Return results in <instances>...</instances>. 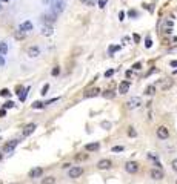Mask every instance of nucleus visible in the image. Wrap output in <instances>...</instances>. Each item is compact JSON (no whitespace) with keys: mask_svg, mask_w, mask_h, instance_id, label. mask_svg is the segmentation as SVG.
<instances>
[{"mask_svg":"<svg viewBox=\"0 0 177 184\" xmlns=\"http://www.w3.org/2000/svg\"><path fill=\"white\" fill-rule=\"evenodd\" d=\"M51 5H52L51 6V12H52L54 16H59V14H62V12L65 11L66 2H65V0H54Z\"/></svg>","mask_w":177,"mask_h":184,"instance_id":"f257e3e1","label":"nucleus"},{"mask_svg":"<svg viewBox=\"0 0 177 184\" xmlns=\"http://www.w3.org/2000/svg\"><path fill=\"white\" fill-rule=\"evenodd\" d=\"M82 175H83V167H80V166H73L68 170V178H71V180H76Z\"/></svg>","mask_w":177,"mask_h":184,"instance_id":"f03ea898","label":"nucleus"},{"mask_svg":"<svg viewBox=\"0 0 177 184\" xmlns=\"http://www.w3.org/2000/svg\"><path fill=\"white\" fill-rule=\"evenodd\" d=\"M139 163L137 161H126L125 163V170L128 174H131V175H134V174H137L139 172Z\"/></svg>","mask_w":177,"mask_h":184,"instance_id":"7ed1b4c3","label":"nucleus"},{"mask_svg":"<svg viewBox=\"0 0 177 184\" xmlns=\"http://www.w3.org/2000/svg\"><path fill=\"white\" fill-rule=\"evenodd\" d=\"M40 20H42V23H43V25L52 26V23L57 20V16H54L52 12H48V14H42V17H40Z\"/></svg>","mask_w":177,"mask_h":184,"instance_id":"20e7f679","label":"nucleus"},{"mask_svg":"<svg viewBox=\"0 0 177 184\" xmlns=\"http://www.w3.org/2000/svg\"><path fill=\"white\" fill-rule=\"evenodd\" d=\"M140 104H142V98H140V97H131V98L126 101L128 109H137Z\"/></svg>","mask_w":177,"mask_h":184,"instance_id":"39448f33","label":"nucleus"},{"mask_svg":"<svg viewBox=\"0 0 177 184\" xmlns=\"http://www.w3.org/2000/svg\"><path fill=\"white\" fill-rule=\"evenodd\" d=\"M19 143H20V140H11V141H8L6 144H5V146H3V152H12V150H14L17 146H19Z\"/></svg>","mask_w":177,"mask_h":184,"instance_id":"423d86ee","label":"nucleus"},{"mask_svg":"<svg viewBox=\"0 0 177 184\" xmlns=\"http://www.w3.org/2000/svg\"><path fill=\"white\" fill-rule=\"evenodd\" d=\"M149 177H151L153 180H156V181H159V180L163 178V170L159 169V167H153L151 170H149Z\"/></svg>","mask_w":177,"mask_h":184,"instance_id":"0eeeda50","label":"nucleus"},{"mask_svg":"<svg viewBox=\"0 0 177 184\" xmlns=\"http://www.w3.org/2000/svg\"><path fill=\"white\" fill-rule=\"evenodd\" d=\"M42 175H43V169H42V167H34V169L30 170V174H28V177H30L31 180L42 178Z\"/></svg>","mask_w":177,"mask_h":184,"instance_id":"6e6552de","label":"nucleus"},{"mask_svg":"<svg viewBox=\"0 0 177 184\" xmlns=\"http://www.w3.org/2000/svg\"><path fill=\"white\" fill-rule=\"evenodd\" d=\"M33 28H34V25L30 20H25L19 25V31H23V32H30V31H33Z\"/></svg>","mask_w":177,"mask_h":184,"instance_id":"1a4fd4ad","label":"nucleus"},{"mask_svg":"<svg viewBox=\"0 0 177 184\" xmlns=\"http://www.w3.org/2000/svg\"><path fill=\"white\" fill-rule=\"evenodd\" d=\"M157 137H159L160 140H168V138H169V130H168V127L160 126V127L157 129Z\"/></svg>","mask_w":177,"mask_h":184,"instance_id":"9d476101","label":"nucleus"},{"mask_svg":"<svg viewBox=\"0 0 177 184\" xmlns=\"http://www.w3.org/2000/svg\"><path fill=\"white\" fill-rule=\"evenodd\" d=\"M129 88H131V82H129V80H123V82L119 85V94L125 95L126 92L129 91Z\"/></svg>","mask_w":177,"mask_h":184,"instance_id":"9b49d317","label":"nucleus"},{"mask_svg":"<svg viewBox=\"0 0 177 184\" xmlns=\"http://www.w3.org/2000/svg\"><path fill=\"white\" fill-rule=\"evenodd\" d=\"M36 129H37V124H36V123H30V124H26V126H25V129H23V132H22V135H23V137H30Z\"/></svg>","mask_w":177,"mask_h":184,"instance_id":"f8f14e48","label":"nucleus"},{"mask_svg":"<svg viewBox=\"0 0 177 184\" xmlns=\"http://www.w3.org/2000/svg\"><path fill=\"white\" fill-rule=\"evenodd\" d=\"M111 166H113V163H111V160H108V158H103V160H100L97 163V169H100V170L111 169Z\"/></svg>","mask_w":177,"mask_h":184,"instance_id":"ddd939ff","label":"nucleus"},{"mask_svg":"<svg viewBox=\"0 0 177 184\" xmlns=\"http://www.w3.org/2000/svg\"><path fill=\"white\" fill-rule=\"evenodd\" d=\"M26 54H28V57H31V58H36V57L40 55V48L39 46H30L28 51H26Z\"/></svg>","mask_w":177,"mask_h":184,"instance_id":"4468645a","label":"nucleus"},{"mask_svg":"<svg viewBox=\"0 0 177 184\" xmlns=\"http://www.w3.org/2000/svg\"><path fill=\"white\" fill-rule=\"evenodd\" d=\"M171 86H172V80H171V78H163V80L159 82V88H160L162 91H166V89H169Z\"/></svg>","mask_w":177,"mask_h":184,"instance_id":"2eb2a0df","label":"nucleus"},{"mask_svg":"<svg viewBox=\"0 0 177 184\" xmlns=\"http://www.w3.org/2000/svg\"><path fill=\"white\" fill-rule=\"evenodd\" d=\"M100 94V89L99 88H94V89H88L85 94H83V98H91V97H97Z\"/></svg>","mask_w":177,"mask_h":184,"instance_id":"dca6fc26","label":"nucleus"},{"mask_svg":"<svg viewBox=\"0 0 177 184\" xmlns=\"http://www.w3.org/2000/svg\"><path fill=\"white\" fill-rule=\"evenodd\" d=\"M54 34V29H52V26H48V25H43V28H42V35L45 37H49Z\"/></svg>","mask_w":177,"mask_h":184,"instance_id":"f3484780","label":"nucleus"},{"mask_svg":"<svg viewBox=\"0 0 177 184\" xmlns=\"http://www.w3.org/2000/svg\"><path fill=\"white\" fill-rule=\"evenodd\" d=\"M100 144L99 143H89V144H85V150L88 152H94V150H99Z\"/></svg>","mask_w":177,"mask_h":184,"instance_id":"a211bd4d","label":"nucleus"},{"mask_svg":"<svg viewBox=\"0 0 177 184\" xmlns=\"http://www.w3.org/2000/svg\"><path fill=\"white\" fill-rule=\"evenodd\" d=\"M8 49H9V46H8L6 42H0V55H6Z\"/></svg>","mask_w":177,"mask_h":184,"instance_id":"6ab92c4d","label":"nucleus"},{"mask_svg":"<svg viewBox=\"0 0 177 184\" xmlns=\"http://www.w3.org/2000/svg\"><path fill=\"white\" fill-rule=\"evenodd\" d=\"M156 94V85H149V86H146V89H145V95H154Z\"/></svg>","mask_w":177,"mask_h":184,"instance_id":"aec40b11","label":"nucleus"},{"mask_svg":"<svg viewBox=\"0 0 177 184\" xmlns=\"http://www.w3.org/2000/svg\"><path fill=\"white\" fill-rule=\"evenodd\" d=\"M14 38H16V40H25V38H26V32L17 29V31L14 32Z\"/></svg>","mask_w":177,"mask_h":184,"instance_id":"412c9836","label":"nucleus"},{"mask_svg":"<svg viewBox=\"0 0 177 184\" xmlns=\"http://www.w3.org/2000/svg\"><path fill=\"white\" fill-rule=\"evenodd\" d=\"M40 184H56V178L54 177H45V178H42V183Z\"/></svg>","mask_w":177,"mask_h":184,"instance_id":"4be33fe9","label":"nucleus"},{"mask_svg":"<svg viewBox=\"0 0 177 184\" xmlns=\"http://www.w3.org/2000/svg\"><path fill=\"white\" fill-rule=\"evenodd\" d=\"M31 108H33V109H43V108H45V103H43V101H34V103L31 104Z\"/></svg>","mask_w":177,"mask_h":184,"instance_id":"5701e85b","label":"nucleus"},{"mask_svg":"<svg viewBox=\"0 0 177 184\" xmlns=\"http://www.w3.org/2000/svg\"><path fill=\"white\" fill-rule=\"evenodd\" d=\"M28 92H30V88H25V89L22 91V94L19 95L20 101H25V100H26V95H28Z\"/></svg>","mask_w":177,"mask_h":184,"instance_id":"b1692460","label":"nucleus"},{"mask_svg":"<svg viewBox=\"0 0 177 184\" xmlns=\"http://www.w3.org/2000/svg\"><path fill=\"white\" fill-rule=\"evenodd\" d=\"M102 95H103V98H114V97H116V92H113V91H105Z\"/></svg>","mask_w":177,"mask_h":184,"instance_id":"393cba45","label":"nucleus"},{"mask_svg":"<svg viewBox=\"0 0 177 184\" xmlns=\"http://www.w3.org/2000/svg\"><path fill=\"white\" fill-rule=\"evenodd\" d=\"M126 134H128V137H132V138H135V137H137V132H135V129L134 127H128V130H126Z\"/></svg>","mask_w":177,"mask_h":184,"instance_id":"a878e982","label":"nucleus"},{"mask_svg":"<svg viewBox=\"0 0 177 184\" xmlns=\"http://www.w3.org/2000/svg\"><path fill=\"white\" fill-rule=\"evenodd\" d=\"M16 104H14V101H11V100H8L6 103H3V109H11V108H14Z\"/></svg>","mask_w":177,"mask_h":184,"instance_id":"bb28decb","label":"nucleus"},{"mask_svg":"<svg viewBox=\"0 0 177 184\" xmlns=\"http://www.w3.org/2000/svg\"><path fill=\"white\" fill-rule=\"evenodd\" d=\"M86 158H88V155H86V153H77V155H76V160H77V161L86 160Z\"/></svg>","mask_w":177,"mask_h":184,"instance_id":"cd10ccee","label":"nucleus"},{"mask_svg":"<svg viewBox=\"0 0 177 184\" xmlns=\"http://www.w3.org/2000/svg\"><path fill=\"white\" fill-rule=\"evenodd\" d=\"M59 74H60V68H59V66H54L52 71H51V75H52V77H57Z\"/></svg>","mask_w":177,"mask_h":184,"instance_id":"c85d7f7f","label":"nucleus"},{"mask_svg":"<svg viewBox=\"0 0 177 184\" xmlns=\"http://www.w3.org/2000/svg\"><path fill=\"white\" fill-rule=\"evenodd\" d=\"M0 95H2V97H9L11 95V92H9V89H2V91H0Z\"/></svg>","mask_w":177,"mask_h":184,"instance_id":"c756f323","label":"nucleus"},{"mask_svg":"<svg viewBox=\"0 0 177 184\" xmlns=\"http://www.w3.org/2000/svg\"><path fill=\"white\" fill-rule=\"evenodd\" d=\"M82 3L86 5V6H94V3H96V0H82Z\"/></svg>","mask_w":177,"mask_h":184,"instance_id":"7c9ffc66","label":"nucleus"},{"mask_svg":"<svg viewBox=\"0 0 177 184\" xmlns=\"http://www.w3.org/2000/svg\"><path fill=\"white\" fill-rule=\"evenodd\" d=\"M145 46H146V48H151V46H153L151 37H146V38H145Z\"/></svg>","mask_w":177,"mask_h":184,"instance_id":"2f4dec72","label":"nucleus"},{"mask_svg":"<svg viewBox=\"0 0 177 184\" xmlns=\"http://www.w3.org/2000/svg\"><path fill=\"white\" fill-rule=\"evenodd\" d=\"M171 167H172L174 172H177V158H174V160L171 161Z\"/></svg>","mask_w":177,"mask_h":184,"instance_id":"473e14b6","label":"nucleus"},{"mask_svg":"<svg viewBox=\"0 0 177 184\" xmlns=\"http://www.w3.org/2000/svg\"><path fill=\"white\" fill-rule=\"evenodd\" d=\"M48 89H49V85H45V86L42 88V92H40V94H42V95H46V94H48Z\"/></svg>","mask_w":177,"mask_h":184,"instance_id":"72a5a7b5","label":"nucleus"},{"mask_svg":"<svg viewBox=\"0 0 177 184\" xmlns=\"http://www.w3.org/2000/svg\"><path fill=\"white\" fill-rule=\"evenodd\" d=\"M102 127H103V129H110V127H111V123H110V121H103V123H102Z\"/></svg>","mask_w":177,"mask_h":184,"instance_id":"f704fd0d","label":"nucleus"},{"mask_svg":"<svg viewBox=\"0 0 177 184\" xmlns=\"http://www.w3.org/2000/svg\"><path fill=\"white\" fill-rule=\"evenodd\" d=\"M123 150V146H114L113 147V152H122Z\"/></svg>","mask_w":177,"mask_h":184,"instance_id":"c9c22d12","label":"nucleus"},{"mask_svg":"<svg viewBox=\"0 0 177 184\" xmlns=\"http://www.w3.org/2000/svg\"><path fill=\"white\" fill-rule=\"evenodd\" d=\"M119 49H120L119 45H117V46H111V48H110V54H113V52H116V51H119Z\"/></svg>","mask_w":177,"mask_h":184,"instance_id":"e433bc0d","label":"nucleus"},{"mask_svg":"<svg viewBox=\"0 0 177 184\" xmlns=\"http://www.w3.org/2000/svg\"><path fill=\"white\" fill-rule=\"evenodd\" d=\"M132 68H134L135 71H139V69L142 68V63H139V61H137V63H134V64H132Z\"/></svg>","mask_w":177,"mask_h":184,"instance_id":"4c0bfd02","label":"nucleus"},{"mask_svg":"<svg viewBox=\"0 0 177 184\" xmlns=\"http://www.w3.org/2000/svg\"><path fill=\"white\" fill-rule=\"evenodd\" d=\"M132 38H134V43H139V42H140V35H139V34H134Z\"/></svg>","mask_w":177,"mask_h":184,"instance_id":"58836bf2","label":"nucleus"},{"mask_svg":"<svg viewBox=\"0 0 177 184\" xmlns=\"http://www.w3.org/2000/svg\"><path fill=\"white\" fill-rule=\"evenodd\" d=\"M106 2H108V0H99V6L100 8H105L106 6Z\"/></svg>","mask_w":177,"mask_h":184,"instance_id":"ea45409f","label":"nucleus"},{"mask_svg":"<svg viewBox=\"0 0 177 184\" xmlns=\"http://www.w3.org/2000/svg\"><path fill=\"white\" fill-rule=\"evenodd\" d=\"M23 89H25L23 86H17V88H16V91H17V92H16V94H17V95H20V94H22V91H23Z\"/></svg>","mask_w":177,"mask_h":184,"instance_id":"a19ab883","label":"nucleus"},{"mask_svg":"<svg viewBox=\"0 0 177 184\" xmlns=\"http://www.w3.org/2000/svg\"><path fill=\"white\" fill-rule=\"evenodd\" d=\"M148 158H151V160L157 161V155H154V153H148Z\"/></svg>","mask_w":177,"mask_h":184,"instance_id":"79ce46f5","label":"nucleus"},{"mask_svg":"<svg viewBox=\"0 0 177 184\" xmlns=\"http://www.w3.org/2000/svg\"><path fill=\"white\" fill-rule=\"evenodd\" d=\"M113 74H114V69H110V71H106V72H105V77H111Z\"/></svg>","mask_w":177,"mask_h":184,"instance_id":"37998d69","label":"nucleus"},{"mask_svg":"<svg viewBox=\"0 0 177 184\" xmlns=\"http://www.w3.org/2000/svg\"><path fill=\"white\" fill-rule=\"evenodd\" d=\"M6 117V109H0V118Z\"/></svg>","mask_w":177,"mask_h":184,"instance_id":"c03bdc74","label":"nucleus"},{"mask_svg":"<svg viewBox=\"0 0 177 184\" xmlns=\"http://www.w3.org/2000/svg\"><path fill=\"white\" fill-rule=\"evenodd\" d=\"M128 16H129V17H137V12H135V11H129Z\"/></svg>","mask_w":177,"mask_h":184,"instance_id":"a18cd8bd","label":"nucleus"},{"mask_svg":"<svg viewBox=\"0 0 177 184\" xmlns=\"http://www.w3.org/2000/svg\"><path fill=\"white\" fill-rule=\"evenodd\" d=\"M123 17H125V12L120 11V12H119V20H123Z\"/></svg>","mask_w":177,"mask_h":184,"instance_id":"49530a36","label":"nucleus"},{"mask_svg":"<svg viewBox=\"0 0 177 184\" xmlns=\"http://www.w3.org/2000/svg\"><path fill=\"white\" fill-rule=\"evenodd\" d=\"M0 66H5V58H3V55H0Z\"/></svg>","mask_w":177,"mask_h":184,"instance_id":"de8ad7c7","label":"nucleus"},{"mask_svg":"<svg viewBox=\"0 0 177 184\" xmlns=\"http://www.w3.org/2000/svg\"><path fill=\"white\" fill-rule=\"evenodd\" d=\"M42 2H43L45 5H51V3L54 2V0H42Z\"/></svg>","mask_w":177,"mask_h":184,"instance_id":"09e8293b","label":"nucleus"},{"mask_svg":"<svg viewBox=\"0 0 177 184\" xmlns=\"http://www.w3.org/2000/svg\"><path fill=\"white\" fill-rule=\"evenodd\" d=\"M169 64H171V66H177V60H172Z\"/></svg>","mask_w":177,"mask_h":184,"instance_id":"8fccbe9b","label":"nucleus"},{"mask_svg":"<svg viewBox=\"0 0 177 184\" xmlns=\"http://www.w3.org/2000/svg\"><path fill=\"white\" fill-rule=\"evenodd\" d=\"M70 166H71V164H70V163H65V164H63V166H62V167H63V169H68V167H70Z\"/></svg>","mask_w":177,"mask_h":184,"instance_id":"3c124183","label":"nucleus"},{"mask_svg":"<svg viewBox=\"0 0 177 184\" xmlns=\"http://www.w3.org/2000/svg\"><path fill=\"white\" fill-rule=\"evenodd\" d=\"M9 0H0V3H8Z\"/></svg>","mask_w":177,"mask_h":184,"instance_id":"603ef678","label":"nucleus"},{"mask_svg":"<svg viewBox=\"0 0 177 184\" xmlns=\"http://www.w3.org/2000/svg\"><path fill=\"white\" fill-rule=\"evenodd\" d=\"M3 11V6H2V3H0V12H2Z\"/></svg>","mask_w":177,"mask_h":184,"instance_id":"864d4df0","label":"nucleus"},{"mask_svg":"<svg viewBox=\"0 0 177 184\" xmlns=\"http://www.w3.org/2000/svg\"><path fill=\"white\" fill-rule=\"evenodd\" d=\"M2 158H3V155H2V153H0V161H2Z\"/></svg>","mask_w":177,"mask_h":184,"instance_id":"5fc2aeb1","label":"nucleus"},{"mask_svg":"<svg viewBox=\"0 0 177 184\" xmlns=\"http://www.w3.org/2000/svg\"><path fill=\"white\" fill-rule=\"evenodd\" d=\"M174 74H177V69H175V71H174Z\"/></svg>","mask_w":177,"mask_h":184,"instance_id":"6e6d98bb","label":"nucleus"},{"mask_svg":"<svg viewBox=\"0 0 177 184\" xmlns=\"http://www.w3.org/2000/svg\"><path fill=\"white\" fill-rule=\"evenodd\" d=\"M0 184H3V183H2V181H0Z\"/></svg>","mask_w":177,"mask_h":184,"instance_id":"4d7b16f0","label":"nucleus"},{"mask_svg":"<svg viewBox=\"0 0 177 184\" xmlns=\"http://www.w3.org/2000/svg\"><path fill=\"white\" fill-rule=\"evenodd\" d=\"M175 184H177V180H175Z\"/></svg>","mask_w":177,"mask_h":184,"instance_id":"13d9d810","label":"nucleus"}]
</instances>
